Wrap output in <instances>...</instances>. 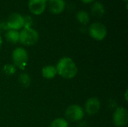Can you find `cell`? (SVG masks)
Segmentation results:
<instances>
[{"label": "cell", "mask_w": 128, "mask_h": 127, "mask_svg": "<svg viewBox=\"0 0 128 127\" xmlns=\"http://www.w3.org/2000/svg\"><path fill=\"white\" fill-rule=\"evenodd\" d=\"M57 73L64 79H70L76 76L78 68L76 63L69 57H63L56 65Z\"/></svg>", "instance_id": "6da1fadb"}, {"label": "cell", "mask_w": 128, "mask_h": 127, "mask_svg": "<svg viewBox=\"0 0 128 127\" xmlns=\"http://www.w3.org/2000/svg\"><path fill=\"white\" fill-rule=\"evenodd\" d=\"M39 39V34L38 31L32 28H22L20 32L19 42L25 46L34 45Z\"/></svg>", "instance_id": "7a4b0ae2"}, {"label": "cell", "mask_w": 128, "mask_h": 127, "mask_svg": "<svg viewBox=\"0 0 128 127\" xmlns=\"http://www.w3.org/2000/svg\"><path fill=\"white\" fill-rule=\"evenodd\" d=\"M88 33L92 38L100 41L106 38L107 35V28L103 23L96 22L89 26Z\"/></svg>", "instance_id": "3957f363"}, {"label": "cell", "mask_w": 128, "mask_h": 127, "mask_svg": "<svg viewBox=\"0 0 128 127\" xmlns=\"http://www.w3.org/2000/svg\"><path fill=\"white\" fill-rule=\"evenodd\" d=\"M12 59L16 66L19 67L21 70H24L28 59V52L25 49L17 47L12 52Z\"/></svg>", "instance_id": "277c9868"}, {"label": "cell", "mask_w": 128, "mask_h": 127, "mask_svg": "<svg viewBox=\"0 0 128 127\" xmlns=\"http://www.w3.org/2000/svg\"><path fill=\"white\" fill-rule=\"evenodd\" d=\"M6 27L8 30L18 31L23 28L24 19L23 16L18 13H13L9 15L6 22Z\"/></svg>", "instance_id": "5b68a950"}, {"label": "cell", "mask_w": 128, "mask_h": 127, "mask_svg": "<svg viewBox=\"0 0 128 127\" xmlns=\"http://www.w3.org/2000/svg\"><path fill=\"white\" fill-rule=\"evenodd\" d=\"M85 112L83 109L79 105H71L65 111V116L68 120L71 121H81L84 117Z\"/></svg>", "instance_id": "8992f818"}, {"label": "cell", "mask_w": 128, "mask_h": 127, "mask_svg": "<svg viewBox=\"0 0 128 127\" xmlns=\"http://www.w3.org/2000/svg\"><path fill=\"white\" fill-rule=\"evenodd\" d=\"M113 123L118 127H123L128 124V110L124 107H118L113 114Z\"/></svg>", "instance_id": "52a82bcc"}, {"label": "cell", "mask_w": 128, "mask_h": 127, "mask_svg": "<svg viewBox=\"0 0 128 127\" xmlns=\"http://www.w3.org/2000/svg\"><path fill=\"white\" fill-rule=\"evenodd\" d=\"M46 0H28V7L32 13L40 15L46 9Z\"/></svg>", "instance_id": "ba28073f"}, {"label": "cell", "mask_w": 128, "mask_h": 127, "mask_svg": "<svg viewBox=\"0 0 128 127\" xmlns=\"http://www.w3.org/2000/svg\"><path fill=\"white\" fill-rule=\"evenodd\" d=\"M100 102L96 97H92L88 99L85 106L86 112L89 115H96L100 111Z\"/></svg>", "instance_id": "9c48e42d"}, {"label": "cell", "mask_w": 128, "mask_h": 127, "mask_svg": "<svg viewBox=\"0 0 128 127\" xmlns=\"http://www.w3.org/2000/svg\"><path fill=\"white\" fill-rule=\"evenodd\" d=\"M65 9L64 0H50L49 1V10L53 14H59Z\"/></svg>", "instance_id": "30bf717a"}, {"label": "cell", "mask_w": 128, "mask_h": 127, "mask_svg": "<svg viewBox=\"0 0 128 127\" xmlns=\"http://www.w3.org/2000/svg\"><path fill=\"white\" fill-rule=\"evenodd\" d=\"M91 13L94 17L100 18L105 14V7L100 1H95L91 7Z\"/></svg>", "instance_id": "8fae6325"}, {"label": "cell", "mask_w": 128, "mask_h": 127, "mask_svg": "<svg viewBox=\"0 0 128 127\" xmlns=\"http://www.w3.org/2000/svg\"><path fill=\"white\" fill-rule=\"evenodd\" d=\"M41 73H42V76L44 78L47 79H52L57 74L56 67L55 66H52V65L45 66L43 67Z\"/></svg>", "instance_id": "7c38bea8"}, {"label": "cell", "mask_w": 128, "mask_h": 127, "mask_svg": "<svg viewBox=\"0 0 128 127\" xmlns=\"http://www.w3.org/2000/svg\"><path fill=\"white\" fill-rule=\"evenodd\" d=\"M6 40L11 43H16L19 42L20 39V32L15 30H8L5 34Z\"/></svg>", "instance_id": "4fadbf2b"}, {"label": "cell", "mask_w": 128, "mask_h": 127, "mask_svg": "<svg viewBox=\"0 0 128 127\" xmlns=\"http://www.w3.org/2000/svg\"><path fill=\"white\" fill-rule=\"evenodd\" d=\"M77 21L82 25H86L90 21V16L88 12L83 10H80L76 13V15Z\"/></svg>", "instance_id": "5bb4252c"}, {"label": "cell", "mask_w": 128, "mask_h": 127, "mask_svg": "<svg viewBox=\"0 0 128 127\" xmlns=\"http://www.w3.org/2000/svg\"><path fill=\"white\" fill-rule=\"evenodd\" d=\"M50 127H68V123L65 119L59 118L52 121Z\"/></svg>", "instance_id": "9a60e30c"}, {"label": "cell", "mask_w": 128, "mask_h": 127, "mask_svg": "<svg viewBox=\"0 0 128 127\" xmlns=\"http://www.w3.org/2000/svg\"><path fill=\"white\" fill-rule=\"evenodd\" d=\"M19 82L23 87H28L31 83V79L27 73H22L19 76Z\"/></svg>", "instance_id": "2e32d148"}, {"label": "cell", "mask_w": 128, "mask_h": 127, "mask_svg": "<svg viewBox=\"0 0 128 127\" xmlns=\"http://www.w3.org/2000/svg\"><path fill=\"white\" fill-rule=\"evenodd\" d=\"M3 72L8 76H11L15 73L16 67L13 64H6L3 67Z\"/></svg>", "instance_id": "e0dca14e"}, {"label": "cell", "mask_w": 128, "mask_h": 127, "mask_svg": "<svg viewBox=\"0 0 128 127\" xmlns=\"http://www.w3.org/2000/svg\"><path fill=\"white\" fill-rule=\"evenodd\" d=\"M24 19V25L23 28H32V25L33 24V19L32 17L29 15H26V16H23Z\"/></svg>", "instance_id": "ac0fdd59"}, {"label": "cell", "mask_w": 128, "mask_h": 127, "mask_svg": "<svg viewBox=\"0 0 128 127\" xmlns=\"http://www.w3.org/2000/svg\"><path fill=\"white\" fill-rule=\"evenodd\" d=\"M84 4H91L94 1V0H80Z\"/></svg>", "instance_id": "d6986e66"}, {"label": "cell", "mask_w": 128, "mask_h": 127, "mask_svg": "<svg viewBox=\"0 0 128 127\" xmlns=\"http://www.w3.org/2000/svg\"><path fill=\"white\" fill-rule=\"evenodd\" d=\"M2 37L0 36V47L2 46Z\"/></svg>", "instance_id": "ffe728a7"}, {"label": "cell", "mask_w": 128, "mask_h": 127, "mask_svg": "<svg viewBox=\"0 0 128 127\" xmlns=\"http://www.w3.org/2000/svg\"><path fill=\"white\" fill-rule=\"evenodd\" d=\"M125 3H128V0H123Z\"/></svg>", "instance_id": "44dd1931"}, {"label": "cell", "mask_w": 128, "mask_h": 127, "mask_svg": "<svg viewBox=\"0 0 128 127\" xmlns=\"http://www.w3.org/2000/svg\"><path fill=\"white\" fill-rule=\"evenodd\" d=\"M46 1H50V0H46Z\"/></svg>", "instance_id": "7402d4cb"}]
</instances>
